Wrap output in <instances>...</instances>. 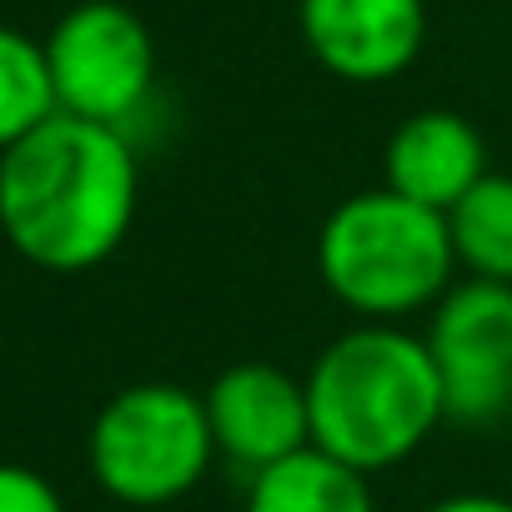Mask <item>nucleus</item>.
Wrapping results in <instances>:
<instances>
[{"instance_id":"1","label":"nucleus","mask_w":512,"mask_h":512,"mask_svg":"<svg viewBox=\"0 0 512 512\" xmlns=\"http://www.w3.org/2000/svg\"><path fill=\"white\" fill-rule=\"evenodd\" d=\"M141 201L136 141L116 126L56 111L0 151V236L56 277L96 272L131 236Z\"/></svg>"},{"instance_id":"2","label":"nucleus","mask_w":512,"mask_h":512,"mask_svg":"<svg viewBox=\"0 0 512 512\" xmlns=\"http://www.w3.org/2000/svg\"><path fill=\"white\" fill-rule=\"evenodd\" d=\"M312 447L362 477L407 462L447 422L427 337L397 322H357L332 337L307 372Z\"/></svg>"},{"instance_id":"3","label":"nucleus","mask_w":512,"mask_h":512,"mask_svg":"<svg viewBox=\"0 0 512 512\" xmlns=\"http://www.w3.org/2000/svg\"><path fill=\"white\" fill-rule=\"evenodd\" d=\"M317 272L362 322H402L452 292L457 251L442 211L377 186L332 206L317 231Z\"/></svg>"},{"instance_id":"4","label":"nucleus","mask_w":512,"mask_h":512,"mask_svg":"<svg viewBox=\"0 0 512 512\" xmlns=\"http://www.w3.org/2000/svg\"><path fill=\"white\" fill-rule=\"evenodd\" d=\"M86 457L106 497L126 507H166L216 462L206 402L176 382L121 387L96 412Z\"/></svg>"},{"instance_id":"5","label":"nucleus","mask_w":512,"mask_h":512,"mask_svg":"<svg viewBox=\"0 0 512 512\" xmlns=\"http://www.w3.org/2000/svg\"><path fill=\"white\" fill-rule=\"evenodd\" d=\"M56 106L131 136V121L156 91V41L121 0H81L46 36Z\"/></svg>"},{"instance_id":"6","label":"nucleus","mask_w":512,"mask_h":512,"mask_svg":"<svg viewBox=\"0 0 512 512\" xmlns=\"http://www.w3.org/2000/svg\"><path fill=\"white\" fill-rule=\"evenodd\" d=\"M427 352L442 382L447 422L492 427L512 412V287L502 282H452L432 307Z\"/></svg>"},{"instance_id":"7","label":"nucleus","mask_w":512,"mask_h":512,"mask_svg":"<svg viewBox=\"0 0 512 512\" xmlns=\"http://www.w3.org/2000/svg\"><path fill=\"white\" fill-rule=\"evenodd\" d=\"M206 422L216 457L236 467L246 482L256 472L277 467L282 457L312 447V407H307V382L272 362H236L226 367L206 392Z\"/></svg>"},{"instance_id":"8","label":"nucleus","mask_w":512,"mask_h":512,"mask_svg":"<svg viewBox=\"0 0 512 512\" xmlns=\"http://www.w3.org/2000/svg\"><path fill=\"white\" fill-rule=\"evenodd\" d=\"M312 61L347 86H382L412 71L427 41L422 0H297Z\"/></svg>"},{"instance_id":"9","label":"nucleus","mask_w":512,"mask_h":512,"mask_svg":"<svg viewBox=\"0 0 512 512\" xmlns=\"http://www.w3.org/2000/svg\"><path fill=\"white\" fill-rule=\"evenodd\" d=\"M487 176V141L457 111H417L407 116L382 156V186L432 211H452Z\"/></svg>"},{"instance_id":"10","label":"nucleus","mask_w":512,"mask_h":512,"mask_svg":"<svg viewBox=\"0 0 512 512\" xmlns=\"http://www.w3.org/2000/svg\"><path fill=\"white\" fill-rule=\"evenodd\" d=\"M246 512H377V502L357 467L302 447L246 482Z\"/></svg>"},{"instance_id":"11","label":"nucleus","mask_w":512,"mask_h":512,"mask_svg":"<svg viewBox=\"0 0 512 512\" xmlns=\"http://www.w3.org/2000/svg\"><path fill=\"white\" fill-rule=\"evenodd\" d=\"M457 267L482 282L512 287V176L487 171L452 211H447Z\"/></svg>"},{"instance_id":"12","label":"nucleus","mask_w":512,"mask_h":512,"mask_svg":"<svg viewBox=\"0 0 512 512\" xmlns=\"http://www.w3.org/2000/svg\"><path fill=\"white\" fill-rule=\"evenodd\" d=\"M56 111L61 106L46 66V41H31L16 26H0V151L26 141Z\"/></svg>"},{"instance_id":"13","label":"nucleus","mask_w":512,"mask_h":512,"mask_svg":"<svg viewBox=\"0 0 512 512\" xmlns=\"http://www.w3.org/2000/svg\"><path fill=\"white\" fill-rule=\"evenodd\" d=\"M0 512H66L51 477L21 462H0Z\"/></svg>"},{"instance_id":"14","label":"nucleus","mask_w":512,"mask_h":512,"mask_svg":"<svg viewBox=\"0 0 512 512\" xmlns=\"http://www.w3.org/2000/svg\"><path fill=\"white\" fill-rule=\"evenodd\" d=\"M417 512H512V502L497 492H452V497H437Z\"/></svg>"}]
</instances>
